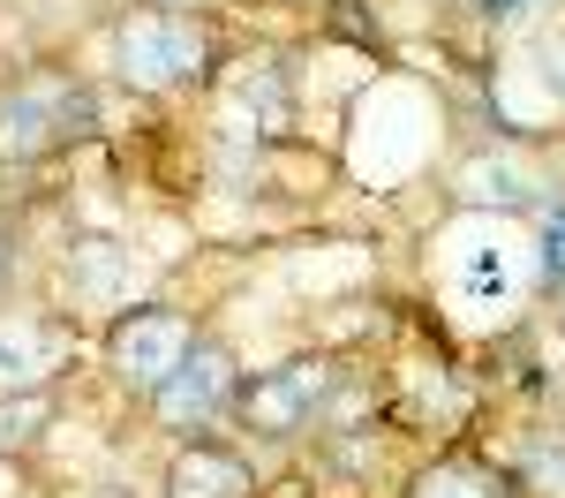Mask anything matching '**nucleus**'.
<instances>
[{
	"instance_id": "obj_2",
	"label": "nucleus",
	"mask_w": 565,
	"mask_h": 498,
	"mask_svg": "<svg viewBox=\"0 0 565 498\" xmlns=\"http://www.w3.org/2000/svg\"><path fill=\"white\" fill-rule=\"evenodd\" d=\"M204 61V39L196 31H181V23H129L121 31V76L129 84H174V76H189Z\"/></svg>"
},
{
	"instance_id": "obj_11",
	"label": "nucleus",
	"mask_w": 565,
	"mask_h": 498,
	"mask_svg": "<svg viewBox=\"0 0 565 498\" xmlns=\"http://www.w3.org/2000/svg\"><path fill=\"white\" fill-rule=\"evenodd\" d=\"M482 8H513V0H482Z\"/></svg>"
},
{
	"instance_id": "obj_6",
	"label": "nucleus",
	"mask_w": 565,
	"mask_h": 498,
	"mask_svg": "<svg viewBox=\"0 0 565 498\" xmlns=\"http://www.w3.org/2000/svg\"><path fill=\"white\" fill-rule=\"evenodd\" d=\"M460 295H468L476 310H505V303L521 295L513 250H505V242H468V250H460Z\"/></svg>"
},
{
	"instance_id": "obj_7",
	"label": "nucleus",
	"mask_w": 565,
	"mask_h": 498,
	"mask_svg": "<svg viewBox=\"0 0 565 498\" xmlns=\"http://www.w3.org/2000/svg\"><path fill=\"white\" fill-rule=\"evenodd\" d=\"M53 362V332L39 317H0V385H31Z\"/></svg>"
},
{
	"instance_id": "obj_1",
	"label": "nucleus",
	"mask_w": 565,
	"mask_h": 498,
	"mask_svg": "<svg viewBox=\"0 0 565 498\" xmlns=\"http://www.w3.org/2000/svg\"><path fill=\"white\" fill-rule=\"evenodd\" d=\"M181 356H189V325L167 317V310H143V317H129V325L114 332V362L129 370L136 385H151V393L181 370Z\"/></svg>"
},
{
	"instance_id": "obj_9",
	"label": "nucleus",
	"mask_w": 565,
	"mask_h": 498,
	"mask_svg": "<svg viewBox=\"0 0 565 498\" xmlns=\"http://www.w3.org/2000/svg\"><path fill=\"white\" fill-rule=\"evenodd\" d=\"M415 498H498L490 484H476V476H430Z\"/></svg>"
},
{
	"instance_id": "obj_10",
	"label": "nucleus",
	"mask_w": 565,
	"mask_h": 498,
	"mask_svg": "<svg viewBox=\"0 0 565 498\" xmlns=\"http://www.w3.org/2000/svg\"><path fill=\"white\" fill-rule=\"evenodd\" d=\"M543 265H551V272H565V204L551 212V226H543Z\"/></svg>"
},
{
	"instance_id": "obj_5",
	"label": "nucleus",
	"mask_w": 565,
	"mask_h": 498,
	"mask_svg": "<svg viewBox=\"0 0 565 498\" xmlns=\"http://www.w3.org/2000/svg\"><path fill=\"white\" fill-rule=\"evenodd\" d=\"M317 401H324L317 370H279V378H264L257 393H249V415H257V431H302Z\"/></svg>"
},
{
	"instance_id": "obj_4",
	"label": "nucleus",
	"mask_w": 565,
	"mask_h": 498,
	"mask_svg": "<svg viewBox=\"0 0 565 498\" xmlns=\"http://www.w3.org/2000/svg\"><path fill=\"white\" fill-rule=\"evenodd\" d=\"M76 114H90L76 91H31V98H8V106H0V151H45V144L61 136V121H76Z\"/></svg>"
},
{
	"instance_id": "obj_8",
	"label": "nucleus",
	"mask_w": 565,
	"mask_h": 498,
	"mask_svg": "<svg viewBox=\"0 0 565 498\" xmlns=\"http://www.w3.org/2000/svg\"><path fill=\"white\" fill-rule=\"evenodd\" d=\"M174 498H249V468L234 453H189L174 468Z\"/></svg>"
},
{
	"instance_id": "obj_3",
	"label": "nucleus",
	"mask_w": 565,
	"mask_h": 498,
	"mask_svg": "<svg viewBox=\"0 0 565 498\" xmlns=\"http://www.w3.org/2000/svg\"><path fill=\"white\" fill-rule=\"evenodd\" d=\"M159 401V415L174 423V431H189V423H204L218 401H226V356L218 348H204V356H181V370L151 393Z\"/></svg>"
}]
</instances>
